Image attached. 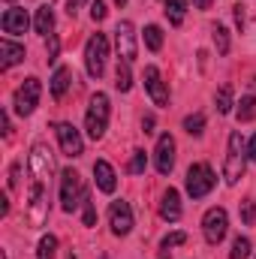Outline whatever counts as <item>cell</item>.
Masks as SVG:
<instances>
[{
	"mask_svg": "<svg viewBox=\"0 0 256 259\" xmlns=\"http://www.w3.org/2000/svg\"><path fill=\"white\" fill-rule=\"evenodd\" d=\"M142 130H145V133H154V118H151V115L142 118Z\"/></svg>",
	"mask_w": 256,
	"mask_h": 259,
	"instance_id": "cell-39",
	"label": "cell"
},
{
	"mask_svg": "<svg viewBox=\"0 0 256 259\" xmlns=\"http://www.w3.org/2000/svg\"><path fill=\"white\" fill-rule=\"evenodd\" d=\"M145 46H148L151 52H160V49H163V30H160L157 24H148V27H145Z\"/></svg>",
	"mask_w": 256,
	"mask_h": 259,
	"instance_id": "cell-24",
	"label": "cell"
},
{
	"mask_svg": "<svg viewBox=\"0 0 256 259\" xmlns=\"http://www.w3.org/2000/svg\"><path fill=\"white\" fill-rule=\"evenodd\" d=\"M247 160H253L256 163V133H253V139L247 142Z\"/></svg>",
	"mask_w": 256,
	"mask_h": 259,
	"instance_id": "cell-36",
	"label": "cell"
},
{
	"mask_svg": "<svg viewBox=\"0 0 256 259\" xmlns=\"http://www.w3.org/2000/svg\"><path fill=\"white\" fill-rule=\"evenodd\" d=\"M103 259H106V256H103Z\"/></svg>",
	"mask_w": 256,
	"mask_h": 259,
	"instance_id": "cell-43",
	"label": "cell"
},
{
	"mask_svg": "<svg viewBox=\"0 0 256 259\" xmlns=\"http://www.w3.org/2000/svg\"><path fill=\"white\" fill-rule=\"evenodd\" d=\"M55 250H58V238L55 235H42L39 247H36V259H55Z\"/></svg>",
	"mask_w": 256,
	"mask_h": 259,
	"instance_id": "cell-25",
	"label": "cell"
},
{
	"mask_svg": "<svg viewBox=\"0 0 256 259\" xmlns=\"http://www.w3.org/2000/svg\"><path fill=\"white\" fill-rule=\"evenodd\" d=\"M226 229H229V214H226V208H208L205 217H202L205 241H208V244H220V241L226 238Z\"/></svg>",
	"mask_w": 256,
	"mask_h": 259,
	"instance_id": "cell-7",
	"label": "cell"
},
{
	"mask_svg": "<svg viewBox=\"0 0 256 259\" xmlns=\"http://www.w3.org/2000/svg\"><path fill=\"white\" fill-rule=\"evenodd\" d=\"M109 115H112V106H109V97L103 91H97L91 97V106H88V115H84V130L91 139H103L106 127H109Z\"/></svg>",
	"mask_w": 256,
	"mask_h": 259,
	"instance_id": "cell-2",
	"label": "cell"
},
{
	"mask_svg": "<svg viewBox=\"0 0 256 259\" xmlns=\"http://www.w3.org/2000/svg\"><path fill=\"white\" fill-rule=\"evenodd\" d=\"M154 163H157V172L160 175H169L175 169V139L169 133H163L157 139V151H154Z\"/></svg>",
	"mask_w": 256,
	"mask_h": 259,
	"instance_id": "cell-10",
	"label": "cell"
},
{
	"mask_svg": "<svg viewBox=\"0 0 256 259\" xmlns=\"http://www.w3.org/2000/svg\"><path fill=\"white\" fill-rule=\"evenodd\" d=\"M58 49H61V42H58V36H52V42H49V64L58 61Z\"/></svg>",
	"mask_w": 256,
	"mask_h": 259,
	"instance_id": "cell-34",
	"label": "cell"
},
{
	"mask_svg": "<svg viewBox=\"0 0 256 259\" xmlns=\"http://www.w3.org/2000/svg\"><path fill=\"white\" fill-rule=\"evenodd\" d=\"M244 166H247V148L241 142V133L232 130L229 133V148H226V160H223V178L226 184H238L244 178Z\"/></svg>",
	"mask_w": 256,
	"mask_h": 259,
	"instance_id": "cell-1",
	"label": "cell"
},
{
	"mask_svg": "<svg viewBox=\"0 0 256 259\" xmlns=\"http://www.w3.org/2000/svg\"><path fill=\"white\" fill-rule=\"evenodd\" d=\"M69 78H72V69H69V66H58V69H55V75H52V97H55V100H64L66 88L72 84Z\"/></svg>",
	"mask_w": 256,
	"mask_h": 259,
	"instance_id": "cell-18",
	"label": "cell"
},
{
	"mask_svg": "<svg viewBox=\"0 0 256 259\" xmlns=\"http://www.w3.org/2000/svg\"><path fill=\"white\" fill-rule=\"evenodd\" d=\"M81 3H84V0H66V12H69V15H75Z\"/></svg>",
	"mask_w": 256,
	"mask_h": 259,
	"instance_id": "cell-38",
	"label": "cell"
},
{
	"mask_svg": "<svg viewBox=\"0 0 256 259\" xmlns=\"http://www.w3.org/2000/svg\"><path fill=\"white\" fill-rule=\"evenodd\" d=\"M250 250H253L250 238H247V235H238V238L232 241V253H229V259H250Z\"/></svg>",
	"mask_w": 256,
	"mask_h": 259,
	"instance_id": "cell-23",
	"label": "cell"
},
{
	"mask_svg": "<svg viewBox=\"0 0 256 259\" xmlns=\"http://www.w3.org/2000/svg\"><path fill=\"white\" fill-rule=\"evenodd\" d=\"M18 175H21V166L15 163V166H12V172H9V187H12V190L18 187Z\"/></svg>",
	"mask_w": 256,
	"mask_h": 259,
	"instance_id": "cell-35",
	"label": "cell"
},
{
	"mask_svg": "<svg viewBox=\"0 0 256 259\" xmlns=\"http://www.w3.org/2000/svg\"><path fill=\"white\" fill-rule=\"evenodd\" d=\"M0 259H6V253H0Z\"/></svg>",
	"mask_w": 256,
	"mask_h": 259,
	"instance_id": "cell-42",
	"label": "cell"
},
{
	"mask_svg": "<svg viewBox=\"0 0 256 259\" xmlns=\"http://www.w3.org/2000/svg\"><path fill=\"white\" fill-rule=\"evenodd\" d=\"M27 166H30L33 181L49 187V181H52V175H55V154H52V148L42 145V142H36V145L30 148V160H27Z\"/></svg>",
	"mask_w": 256,
	"mask_h": 259,
	"instance_id": "cell-4",
	"label": "cell"
},
{
	"mask_svg": "<svg viewBox=\"0 0 256 259\" xmlns=\"http://www.w3.org/2000/svg\"><path fill=\"white\" fill-rule=\"evenodd\" d=\"M27 12L24 9H18V6H9L6 12H3V18H0V27H3V33H12V36H18V33H24L27 30Z\"/></svg>",
	"mask_w": 256,
	"mask_h": 259,
	"instance_id": "cell-14",
	"label": "cell"
},
{
	"mask_svg": "<svg viewBox=\"0 0 256 259\" xmlns=\"http://www.w3.org/2000/svg\"><path fill=\"white\" fill-rule=\"evenodd\" d=\"M184 241H187V232H172V235H166V238H163V250L178 247V244H184Z\"/></svg>",
	"mask_w": 256,
	"mask_h": 259,
	"instance_id": "cell-31",
	"label": "cell"
},
{
	"mask_svg": "<svg viewBox=\"0 0 256 259\" xmlns=\"http://www.w3.org/2000/svg\"><path fill=\"white\" fill-rule=\"evenodd\" d=\"M202 127H205V118H202V115H187V118H184V130H187L190 136H202Z\"/></svg>",
	"mask_w": 256,
	"mask_h": 259,
	"instance_id": "cell-29",
	"label": "cell"
},
{
	"mask_svg": "<svg viewBox=\"0 0 256 259\" xmlns=\"http://www.w3.org/2000/svg\"><path fill=\"white\" fill-rule=\"evenodd\" d=\"M145 91L151 94V100L157 103V106H169V88L163 84V75H160V69L157 66H145Z\"/></svg>",
	"mask_w": 256,
	"mask_h": 259,
	"instance_id": "cell-13",
	"label": "cell"
},
{
	"mask_svg": "<svg viewBox=\"0 0 256 259\" xmlns=\"http://www.w3.org/2000/svg\"><path fill=\"white\" fill-rule=\"evenodd\" d=\"M214 46H217V55L229 52V30L223 24H214Z\"/></svg>",
	"mask_w": 256,
	"mask_h": 259,
	"instance_id": "cell-27",
	"label": "cell"
},
{
	"mask_svg": "<svg viewBox=\"0 0 256 259\" xmlns=\"http://www.w3.org/2000/svg\"><path fill=\"white\" fill-rule=\"evenodd\" d=\"M115 88H118L121 94H127L130 88H133V75H130V64H127V61H121V64H118V72H115Z\"/></svg>",
	"mask_w": 256,
	"mask_h": 259,
	"instance_id": "cell-22",
	"label": "cell"
},
{
	"mask_svg": "<svg viewBox=\"0 0 256 259\" xmlns=\"http://www.w3.org/2000/svg\"><path fill=\"white\" fill-rule=\"evenodd\" d=\"M196 9H211V0H193Z\"/></svg>",
	"mask_w": 256,
	"mask_h": 259,
	"instance_id": "cell-40",
	"label": "cell"
},
{
	"mask_svg": "<svg viewBox=\"0 0 256 259\" xmlns=\"http://www.w3.org/2000/svg\"><path fill=\"white\" fill-rule=\"evenodd\" d=\"M214 103H217V112H220V115H229L232 106H235V103H232V84H223V88L217 91V100H214Z\"/></svg>",
	"mask_w": 256,
	"mask_h": 259,
	"instance_id": "cell-21",
	"label": "cell"
},
{
	"mask_svg": "<svg viewBox=\"0 0 256 259\" xmlns=\"http://www.w3.org/2000/svg\"><path fill=\"white\" fill-rule=\"evenodd\" d=\"M109 223H112V232H115V235H127L130 229H133V208H130V202H124V199L112 202V208H109Z\"/></svg>",
	"mask_w": 256,
	"mask_h": 259,
	"instance_id": "cell-12",
	"label": "cell"
},
{
	"mask_svg": "<svg viewBox=\"0 0 256 259\" xmlns=\"http://www.w3.org/2000/svg\"><path fill=\"white\" fill-rule=\"evenodd\" d=\"M115 3H118V6H124V3H127V0H115Z\"/></svg>",
	"mask_w": 256,
	"mask_h": 259,
	"instance_id": "cell-41",
	"label": "cell"
},
{
	"mask_svg": "<svg viewBox=\"0 0 256 259\" xmlns=\"http://www.w3.org/2000/svg\"><path fill=\"white\" fill-rule=\"evenodd\" d=\"M235 24H238V27H244V6H241V3L235 6Z\"/></svg>",
	"mask_w": 256,
	"mask_h": 259,
	"instance_id": "cell-37",
	"label": "cell"
},
{
	"mask_svg": "<svg viewBox=\"0 0 256 259\" xmlns=\"http://www.w3.org/2000/svg\"><path fill=\"white\" fill-rule=\"evenodd\" d=\"M106 15H109L106 3H103V0H94V3H91V18H94V21H103Z\"/></svg>",
	"mask_w": 256,
	"mask_h": 259,
	"instance_id": "cell-33",
	"label": "cell"
},
{
	"mask_svg": "<svg viewBox=\"0 0 256 259\" xmlns=\"http://www.w3.org/2000/svg\"><path fill=\"white\" fill-rule=\"evenodd\" d=\"M145 166H148V157H145V151H133L130 172H133V175H142V172H145Z\"/></svg>",
	"mask_w": 256,
	"mask_h": 259,
	"instance_id": "cell-30",
	"label": "cell"
},
{
	"mask_svg": "<svg viewBox=\"0 0 256 259\" xmlns=\"http://www.w3.org/2000/svg\"><path fill=\"white\" fill-rule=\"evenodd\" d=\"M94 181H97V187L103 193H115V187H118V175H115V169L106 160H97L94 163Z\"/></svg>",
	"mask_w": 256,
	"mask_h": 259,
	"instance_id": "cell-15",
	"label": "cell"
},
{
	"mask_svg": "<svg viewBox=\"0 0 256 259\" xmlns=\"http://www.w3.org/2000/svg\"><path fill=\"white\" fill-rule=\"evenodd\" d=\"M115 46H118V55L133 64L136 61V55H139V49H136V27L130 24V21H121L118 27H115Z\"/></svg>",
	"mask_w": 256,
	"mask_h": 259,
	"instance_id": "cell-9",
	"label": "cell"
},
{
	"mask_svg": "<svg viewBox=\"0 0 256 259\" xmlns=\"http://www.w3.org/2000/svg\"><path fill=\"white\" fill-rule=\"evenodd\" d=\"M214 184H217V178H214V172H211L208 163H193L190 169H187V193L193 199L208 196L214 190Z\"/></svg>",
	"mask_w": 256,
	"mask_h": 259,
	"instance_id": "cell-6",
	"label": "cell"
},
{
	"mask_svg": "<svg viewBox=\"0 0 256 259\" xmlns=\"http://www.w3.org/2000/svg\"><path fill=\"white\" fill-rule=\"evenodd\" d=\"M106 58H109V39L106 33H94L84 46V66L91 78H100L106 72Z\"/></svg>",
	"mask_w": 256,
	"mask_h": 259,
	"instance_id": "cell-5",
	"label": "cell"
},
{
	"mask_svg": "<svg viewBox=\"0 0 256 259\" xmlns=\"http://www.w3.org/2000/svg\"><path fill=\"white\" fill-rule=\"evenodd\" d=\"M55 133L61 139V151L66 157H81L84 154V142H81V133L72 127V124H55Z\"/></svg>",
	"mask_w": 256,
	"mask_h": 259,
	"instance_id": "cell-11",
	"label": "cell"
},
{
	"mask_svg": "<svg viewBox=\"0 0 256 259\" xmlns=\"http://www.w3.org/2000/svg\"><path fill=\"white\" fill-rule=\"evenodd\" d=\"M160 217H163V220H169V223L181 220V196H178L175 187H169V190L163 193V202H160Z\"/></svg>",
	"mask_w": 256,
	"mask_h": 259,
	"instance_id": "cell-16",
	"label": "cell"
},
{
	"mask_svg": "<svg viewBox=\"0 0 256 259\" xmlns=\"http://www.w3.org/2000/svg\"><path fill=\"white\" fill-rule=\"evenodd\" d=\"M33 27H36V33H42V36H49V33L55 30V12H52V6H39V9H36Z\"/></svg>",
	"mask_w": 256,
	"mask_h": 259,
	"instance_id": "cell-19",
	"label": "cell"
},
{
	"mask_svg": "<svg viewBox=\"0 0 256 259\" xmlns=\"http://www.w3.org/2000/svg\"><path fill=\"white\" fill-rule=\"evenodd\" d=\"M84 199H88V190L81 184V175L75 169H64L61 172V208L66 214H72Z\"/></svg>",
	"mask_w": 256,
	"mask_h": 259,
	"instance_id": "cell-3",
	"label": "cell"
},
{
	"mask_svg": "<svg viewBox=\"0 0 256 259\" xmlns=\"http://www.w3.org/2000/svg\"><path fill=\"white\" fill-rule=\"evenodd\" d=\"M39 94H42V84H39V78H24V84L15 91V100H12V106H15V112L18 115H33V109L39 106Z\"/></svg>",
	"mask_w": 256,
	"mask_h": 259,
	"instance_id": "cell-8",
	"label": "cell"
},
{
	"mask_svg": "<svg viewBox=\"0 0 256 259\" xmlns=\"http://www.w3.org/2000/svg\"><path fill=\"white\" fill-rule=\"evenodd\" d=\"M81 208H84V226H94V223H97V211H94V202H91V196L81 202Z\"/></svg>",
	"mask_w": 256,
	"mask_h": 259,
	"instance_id": "cell-32",
	"label": "cell"
},
{
	"mask_svg": "<svg viewBox=\"0 0 256 259\" xmlns=\"http://www.w3.org/2000/svg\"><path fill=\"white\" fill-rule=\"evenodd\" d=\"M238 214H241V223H244V226H253L256 223V202L253 199H244L241 208H238Z\"/></svg>",
	"mask_w": 256,
	"mask_h": 259,
	"instance_id": "cell-28",
	"label": "cell"
},
{
	"mask_svg": "<svg viewBox=\"0 0 256 259\" xmlns=\"http://www.w3.org/2000/svg\"><path fill=\"white\" fill-rule=\"evenodd\" d=\"M256 118V97H244L241 103H238V121H253Z\"/></svg>",
	"mask_w": 256,
	"mask_h": 259,
	"instance_id": "cell-26",
	"label": "cell"
},
{
	"mask_svg": "<svg viewBox=\"0 0 256 259\" xmlns=\"http://www.w3.org/2000/svg\"><path fill=\"white\" fill-rule=\"evenodd\" d=\"M184 15H187V0H166V18H169V24L181 27Z\"/></svg>",
	"mask_w": 256,
	"mask_h": 259,
	"instance_id": "cell-20",
	"label": "cell"
},
{
	"mask_svg": "<svg viewBox=\"0 0 256 259\" xmlns=\"http://www.w3.org/2000/svg\"><path fill=\"white\" fill-rule=\"evenodd\" d=\"M0 64L3 69H9V66L21 64L24 61V46H18V42H12V39H0Z\"/></svg>",
	"mask_w": 256,
	"mask_h": 259,
	"instance_id": "cell-17",
	"label": "cell"
}]
</instances>
